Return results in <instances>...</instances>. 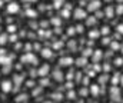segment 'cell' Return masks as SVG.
Masks as SVG:
<instances>
[{
  "label": "cell",
  "mask_w": 123,
  "mask_h": 103,
  "mask_svg": "<svg viewBox=\"0 0 123 103\" xmlns=\"http://www.w3.org/2000/svg\"><path fill=\"white\" fill-rule=\"evenodd\" d=\"M40 85H42V87H44V86H46V85H47V86H49V79H43V80H42V82H40Z\"/></svg>",
  "instance_id": "obj_18"
},
{
  "label": "cell",
  "mask_w": 123,
  "mask_h": 103,
  "mask_svg": "<svg viewBox=\"0 0 123 103\" xmlns=\"http://www.w3.org/2000/svg\"><path fill=\"white\" fill-rule=\"evenodd\" d=\"M85 63H86V59H77L76 60V65L77 66H85Z\"/></svg>",
  "instance_id": "obj_15"
},
{
  "label": "cell",
  "mask_w": 123,
  "mask_h": 103,
  "mask_svg": "<svg viewBox=\"0 0 123 103\" xmlns=\"http://www.w3.org/2000/svg\"><path fill=\"white\" fill-rule=\"evenodd\" d=\"M33 85H34V82H33V80L27 82V87H33Z\"/></svg>",
  "instance_id": "obj_25"
},
{
  "label": "cell",
  "mask_w": 123,
  "mask_h": 103,
  "mask_svg": "<svg viewBox=\"0 0 123 103\" xmlns=\"http://www.w3.org/2000/svg\"><path fill=\"white\" fill-rule=\"evenodd\" d=\"M16 30H17V27H16L14 24H9V26H7V32H9V33H12V32L14 33Z\"/></svg>",
  "instance_id": "obj_14"
},
{
  "label": "cell",
  "mask_w": 123,
  "mask_h": 103,
  "mask_svg": "<svg viewBox=\"0 0 123 103\" xmlns=\"http://www.w3.org/2000/svg\"><path fill=\"white\" fill-rule=\"evenodd\" d=\"M62 97H63V96H62L60 93H55V95H53V99H55V100H62Z\"/></svg>",
  "instance_id": "obj_17"
},
{
  "label": "cell",
  "mask_w": 123,
  "mask_h": 103,
  "mask_svg": "<svg viewBox=\"0 0 123 103\" xmlns=\"http://www.w3.org/2000/svg\"><path fill=\"white\" fill-rule=\"evenodd\" d=\"M67 97L69 99H74V92H69L67 93Z\"/></svg>",
  "instance_id": "obj_22"
},
{
  "label": "cell",
  "mask_w": 123,
  "mask_h": 103,
  "mask_svg": "<svg viewBox=\"0 0 123 103\" xmlns=\"http://www.w3.org/2000/svg\"><path fill=\"white\" fill-rule=\"evenodd\" d=\"M53 23H55V24H60V19H59V20H57V19H53Z\"/></svg>",
  "instance_id": "obj_26"
},
{
  "label": "cell",
  "mask_w": 123,
  "mask_h": 103,
  "mask_svg": "<svg viewBox=\"0 0 123 103\" xmlns=\"http://www.w3.org/2000/svg\"><path fill=\"white\" fill-rule=\"evenodd\" d=\"M49 72H50V66H49V65H43L42 67L37 70V74H39V76H42V77H44V76H47V74H49Z\"/></svg>",
  "instance_id": "obj_4"
},
{
  "label": "cell",
  "mask_w": 123,
  "mask_h": 103,
  "mask_svg": "<svg viewBox=\"0 0 123 103\" xmlns=\"http://www.w3.org/2000/svg\"><path fill=\"white\" fill-rule=\"evenodd\" d=\"M1 55H6V50H4V49H0V56H1Z\"/></svg>",
  "instance_id": "obj_28"
},
{
  "label": "cell",
  "mask_w": 123,
  "mask_h": 103,
  "mask_svg": "<svg viewBox=\"0 0 123 103\" xmlns=\"http://www.w3.org/2000/svg\"><path fill=\"white\" fill-rule=\"evenodd\" d=\"M99 7H100V1H97V0H94V1H92V3L89 4V7H87V9H89L90 12H96V10H97Z\"/></svg>",
  "instance_id": "obj_7"
},
{
  "label": "cell",
  "mask_w": 123,
  "mask_h": 103,
  "mask_svg": "<svg viewBox=\"0 0 123 103\" xmlns=\"http://www.w3.org/2000/svg\"><path fill=\"white\" fill-rule=\"evenodd\" d=\"M26 14H27V16H30V17H33V16H36V12H33V10H27V12H26Z\"/></svg>",
  "instance_id": "obj_20"
},
{
  "label": "cell",
  "mask_w": 123,
  "mask_h": 103,
  "mask_svg": "<svg viewBox=\"0 0 123 103\" xmlns=\"http://www.w3.org/2000/svg\"><path fill=\"white\" fill-rule=\"evenodd\" d=\"M72 63H73V59H72V57H62L60 59L62 66H70Z\"/></svg>",
  "instance_id": "obj_8"
},
{
  "label": "cell",
  "mask_w": 123,
  "mask_h": 103,
  "mask_svg": "<svg viewBox=\"0 0 123 103\" xmlns=\"http://www.w3.org/2000/svg\"><path fill=\"white\" fill-rule=\"evenodd\" d=\"M0 22H1V17H0Z\"/></svg>",
  "instance_id": "obj_34"
},
{
  "label": "cell",
  "mask_w": 123,
  "mask_h": 103,
  "mask_svg": "<svg viewBox=\"0 0 123 103\" xmlns=\"http://www.w3.org/2000/svg\"><path fill=\"white\" fill-rule=\"evenodd\" d=\"M27 99H29V95H26V93H22V95H19V96L16 97V102H17V103H25Z\"/></svg>",
  "instance_id": "obj_9"
},
{
  "label": "cell",
  "mask_w": 123,
  "mask_h": 103,
  "mask_svg": "<svg viewBox=\"0 0 123 103\" xmlns=\"http://www.w3.org/2000/svg\"><path fill=\"white\" fill-rule=\"evenodd\" d=\"M13 79H14V82H16V87H19V86H20V83H22V80H23V76L14 74V76H13Z\"/></svg>",
  "instance_id": "obj_13"
},
{
  "label": "cell",
  "mask_w": 123,
  "mask_h": 103,
  "mask_svg": "<svg viewBox=\"0 0 123 103\" xmlns=\"http://www.w3.org/2000/svg\"><path fill=\"white\" fill-rule=\"evenodd\" d=\"M7 13H10V14H16L19 10H20V6H19V3H16V1H10L9 4H7Z\"/></svg>",
  "instance_id": "obj_3"
},
{
  "label": "cell",
  "mask_w": 123,
  "mask_h": 103,
  "mask_svg": "<svg viewBox=\"0 0 123 103\" xmlns=\"http://www.w3.org/2000/svg\"><path fill=\"white\" fill-rule=\"evenodd\" d=\"M62 3H63L62 0H55V7H60Z\"/></svg>",
  "instance_id": "obj_21"
},
{
  "label": "cell",
  "mask_w": 123,
  "mask_h": 103,
  "mask_svg": "<svg viewBox=\"0 0 123 103\" xmlns=\"http://www.w3.org/2000/svg\"><path fill=\"white\" fill-rule=\"evenodd\" d=\"M44 103H53V102H50V100H49V102H44Z\"/></svg>",
  "instance_id": "obj_31"
},
{
  "label": "cell",
  "mask_w": 123,
  "mask_h": 103,
  "mask_svg": "<svg viewBox=\"0 0 123 103\" xmlns=\"http://www.w3.org/2000/svg\"><path fill=\"white\" fill-rule=\"evenodd\" d=\"M0 65H1V66H4V65H12V56L1 55V56H0Z\"/></svg>",
  "instance_id": "obj_5"
},
{
  "label": "cell",
  "mask_w": 123,
  "mask_h": 103,
  "mask_svg": "<svg viewBox=\"0 0 123 103\" xmlns=\"http://www.w3.org/2000/svg\"><path fill=\"white\" fill-rule=\"evenodd\" d=\"M119 32H122V33H123V26H120V27H119Z\"/></svg>",
  "instance_id": "obj_29"
},
{
  "label": "cell",
  "mask_w": 123,
  "mask_h": 103,
  "mask_svg": "<svg viewBox=\"0 0 123 103\" xmlns=\"http://www.w3.org/2000/svg\"><path fill=\"white\" fill-rule=\"evenodd\" d=\"M73 29H74V27H69L67 33H69V34H73V33H74V30H73Z\"/></svg>",
  "instance_id": "obj_24"
},
{
  "label": "cell",
  "mask_w": 123,
  "mask_h": 103,
  "mask_svg": "<svg viewBox=\"0 0 123 103\" xmlns=\"http://www.w3.org/2000/svg\"><path fill=\"white\" fill-rule=\"evenodd\" d=\"M9 42V36L6 33H0V46H4Z\"/></svg>",
  "instance_id": "obj_10"
},
{
  "label": "cell",
  "mask_w": 123,
  "mask_h": 103,
  "mask_svg": "<svg viewBox=\"0 0 123 103\" xmlns=\"http://www.w3.org/2000/svg\"><path fill=\"white\" fill-rule=\"evenodd\" d=\"M109 32V27H103V30H102V33H107Z\"/></svg>",
  "instance_id": "obj_27"
},
{
  "label": "cell",
  "mask_w": 123,
  "mask_h": 103,
  "mask_svg": "<svg viewBox=\"0 0 123 103\" xmlns=\"http://www.w3.org/2000/svg\"><path fill=\"white\" fill-rule=\"evenodd\" d=\"M0 89L3 93H9L13 90V83L10 80H3V82H0Z\"/></svg>",
  "instance_id": "obj_2"
},
{
  "label": "cell",
  "mask_w": 123,
  "mask_h": 103,
  "mask_svg": "<svg viewBox=\"0 0 123 103\" xmlns=\"http://www.w3.org/2000/svg\"><path fill=\"white\" fill-rule=\"evenodd\" d=\"M20 60H22V63H26V65H37V57L34 55H31L30 52L25 53L20 57Z\"/></svg>",
  "instance_id": "obj_1"
},
{
  "label": "cell",
  "mask_w": 123,
  "mask_h": 103,
  "mask_svg": "<svg viewBox=\"0 0 123 103\" xmlns=\"http://www.w3.org/2000/svg\"><path fill=\"white\" fill-rule=\"evenodd\" d=\"M9 42H12V43H16V42H17V36H16V34H13V36H9Z\"/></svg>",
  "instance_id": "obj_16"
},
{
  "label": "cell",
  "mask_w": 123,
  "mask_h": 103,
  "mask_svg": "<svg viewBox=\"0 0 123 103\" xmlns=\"http://www.w3.org/2000/svg\"><path fill=\"white\" fill-rule=\"evenodd\" d=\"M26 1H34V0H26Z\"/></svg>",
  "instance_id": "obj_32"
},
{
  "label": "cell",
  "mask_w": 123,
  "mask_h": 103,
  "mask_svg": "<svg viewBox=\"0 0 123 103\" xmlns=\"http://www.w3.org/2000/svg\"><path fill=\"white\" fill-rule=\"evenodd\" d=\"M0 32H1V26H0Z\"/></svg>",
  "instance_id": "obj_33"
},
{
  "label": "cell",
  "mask_w": 123,
  "mask_h": 103,
  "mask_svg": "<svg viewBox=\"0 0 123 103\" xmlns=\"http://www.w3.org/2000/svg\"><path fill=\"white\" fill-rule=\"evenodd\" d=\"M76 32H79V33L83 32V26H77V27H76Z\"/></svg>",
  "instance_id": "obj_23"
},
{
  "label": "cell",
  "mask_w": 123,
  "mask_h": 103,
  "mask_svg": "<svg viewBox=\"0 0 123 103\" xmlns=\"http://www.w3.org/2000/svg\"><path fill=\"white\" fill-rule=\"evenodd\" d=\"M3 4H4V1H3V0H0V7H1Z\"/></svg>",
  "instance_id": "obj_30"
},
{
  "label": "cell",
  "mask_w": 123,
  "mask_h": 103,
  "mask_svg": "<svg viewBox=\"0 0 123 103\" xmlns=\"http://www.w3.org/2000/svg\"><path fill=\"white\" fill-rule=\"evenodd\" d=\"M89 36H90V37H97V36H99V32H96V30H92Z\"/></svg>",
  "instance_id": "obj_19"
},
{
  "label": "cell",
  "mask_w": 123,
  "mask_h": 103,
  "mask_svg": "<svg viewBox=\"0 0 123 103\" xmlns=\"http://www.w3.org/2000/svg\"><path fill=\"white\" fill-rule=\"evenodd\" d=\"M74 19H77V20H80V19H86V12L85 10H82V9H77L76 12H74Z\"/></svg>",
  "instance_id": "obj_6"
},
{
  "label": "cell",
  "mask_w": 123,
  "mask_h": 103,
  "mask_svg": "<svg viewBox=\"0 0 123 103\" xmlns=\"http://www.w3.org/2000/svg\"><path fill=\"white\" fill-rule=\"evenodd\" d=\"M52 55H53V52H52L50 49H43V50H42V56H43L44 59H49V57H52Z\"/></svg>",
  "instance_id": "obj_11"
},
{
  "label": "cell",
  "mask_w": 123,
  "mask_h": 103,
  "mask_svg": "<svg viewBox=\"0 0 123 103\" xmlns=\"http://www.w3.org/2000/svg\"><path fill=\"white\" fill-rule=\"evenodd\" d=\"M53 77H55L56 80L62 82V80H63V73H62L60 70H55V72H53Z\"/></svg>",
  "instance_id": "obj_12"
}]
</instances>
